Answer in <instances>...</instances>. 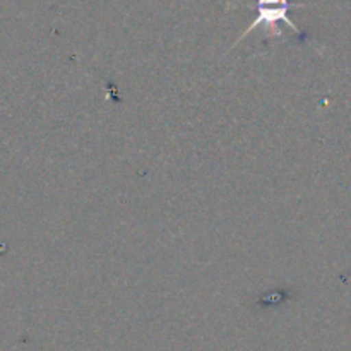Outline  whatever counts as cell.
<instances>
[{"label":"cell","mask_w":351,"mask_h":351,"mask_svg":"<svg viewBox=\"0 0 351 351\" xmlns=\"http://www.w3.org/2000/svg\"><path fill=\"white\" fill-rule=\"evenodd\" d=\"M293 7H302V3L298 5V3H291L290 0H257L256 19L252 21V24H250L245 31H243V34L239 38L237 43H240L247 34H250L254 29H257V27H266V29L273 31L278 36V34H281V31L278 29L280 24H285V26L290 27L291 31H295L297 34L304 36V31H302L300 27L290 19V16H288Z\"/></svg>","instance_id":"obj_1"}]
</instances>
